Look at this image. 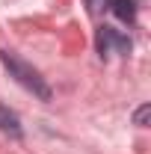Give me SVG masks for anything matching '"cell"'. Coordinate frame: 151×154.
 Masks as SVG:
<instances>
[{"label": "cell", "instance_id": "cell-1", "mask_svg": "<svg viewBox=\"0 0 151 154\" xmlns=\"http://www.w3.org/2000/svg\"><path fill=\"white\" fill-rule=\"evenodd\" d=\"M0 62L6 65V71H9V77H15L21 86L27 89V92H33V95L39 98V101H51V86H48V80L42 77V71L39 68H33L27 59H21L18 54H12V51H0Z\"/></svg>", "mask_w": 151, "mask_h": 154}, {"label": "cell", "instance_id": "cell-2", "mask_svg": "<svg viewBox=\"0 0 151 154\" xmlns=\"http://www.w3.org/2000/svg\"><path fill=\"white\" fill-rule=\"evenodd\" d=\"M98 54L101 57H110V54H128L131 51V38L125 33H119L113 27H98Z\"/></svg>", "mask_w": 151, "mask_h": 154}, {"label": "cell", "instance_id": "cell-3", "mask_svg": "<svg viewBox=\"0 0 151 154\" xmlns=\"http://www.w3.org/2000/svg\"><path fill=\"white\" fill-rule=\"evenodd\" d=\"M0 131H3V134H9V136H21V122H18V116L12 113L9 107H3V104H0Z\"/></svg>", "mask_w": 151, "mask_h": 154}, {"label": "cell", "instance_id": "cell-4", "mask_svg": "<svg viewBox=\"0 0 151 154\" xmlns=\"http://www.w3.org/2000/svg\"><path fill=\"white\" fill-rule=\"evenodd\" d=\"M110 9H113V15L119 21H128L131 24L136 18V3L133 0H110Z\"/></svg>", "mask_w": 151, "mask_h": 154}, {"label": "cell", "instance_id": "cell-5", "mask_svg": "<svg viewBox=\"0 0 151 154\" xmlns=\"http://www.w3.org/2000/svg\"><path fill=\"white\" fill-rule=\"evenodd\" d=\"M148 116H151V104H142L136 113H133V125H139V128H145L148 125Z\"/></svg>", "mask_w": 151, "mask_h": 154}, {"label": "cell", "instance_id": "cell-6", "mask_svg": "<svg viewBox=\"0 0 151 154\" xmlns=\"http://www.w3.org/2000/svg\"><path fill=\"white\" fill-rule=\"evenodd\" d=\"M86 6H89L92 15H98V12H104V9L110 6V0H86Z\"/></svg>", "mask_w": 151, "mask_h": 154}]
</instances>
